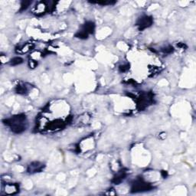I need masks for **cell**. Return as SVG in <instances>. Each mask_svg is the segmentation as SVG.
<instances>
[{
  "label": "cell",
  "mask_w": 196,
  "mask_h": 196,
  "mask_svg": "<svg viewBox=\"0 0 196 196\" xmlns=\"http://www.w3.org/2000/svg\"><path fill=\"white\" fill-rule=\"evenodd\" d=\"M25 116L24 114H19L4 120V122H5L4 123L7 126H9L13 132L16 133H21L25 129Z\"/></svg>",
  "instance_id": "6da1fadb"
},
{
  "label": "cell",
  "mask_w": 196,
  "mask_h": 196,
  "mask_svg": "<svg viewBox=\"0 0 196 196\" xmlns=\"http://www.w3.org/2000/svg\"><path fill=\"white\" fill-rule=\"evenodd\" d=\"M152 188V186L149 184L146 183L142 180H137L132 185L131 188V192L136 193V192H142V191H149Z\"/></svg>",
  "instance_id": "7a4b0ae2"
},
{
  "label": "cell",
  "mask_w": 196,
  "mask_h": 196,
  "mask_svg": "<svg viewBox=\"0 0 196 196\" xmlns=\"http://www.w3.org/2000/svg\"><path fill=\"white\" fill-rule=\"evenodd\" d=\"M152 24H153V19L147 16H143L137 22V25H138L140 30H143L145 28L151 26Z\"/></svg>",
  "instance_id": "3957f363"
},
{
  "label": "cell",
  "mask_w": 196,
  "mask_h": 196,
  "mask_svg": "<svg viewBox=\"0 0 196 196\" xmlns=\"http://www.w3.org/2000/svg\"><path fill=\"white\" fill-rule=\"evenodd\" d=\"M126 176V172L120 171L117 175H116L115 176H114V178L113 179L112 182H114V184H116V185H118L119 183H120V182H121L122 181L125 179Z\"/></svg>",
  "instance_id": "277c9868"
},
{
  "label": "cell",
  "mask_w": 196,
  "mask_h": 196,
  "mask_svg": "<svg viewBox=\"0 0 196 196\" xmlns=\"http://www.w3.org/2000/svg\"><path fill=\"white\" fill-rule=\"evenodd\" d=\"M82 31L85 32L86 34H92L94 31V24L91 22H87L85 25H84L83 27V29L81 30Z\"/></svg>",
  "instance_id": "5b68a950"
},
{
  "label": "cell",
  "mask_w": 196,
  "mask_h": 196,
  "mask_svg": "<svg viewBox=\"0 0 196 196\" xmlns=\"http://www.w3.org/2000/svg\"><path fill=\"white\" fill-rule=\"evenodd\" d=\"M29 168L28 169V172H38L41 171L43 168L42 165H39L38 162H34V163H32L31 165H29Z\"/></svg>",
  "instance_id": "8992f818"
},
{
  "label": "cell",
  "mask_w": 196,
  "mask_h": 196,
  "mask_svg": "<svg viewBox=\"0 0 196 196\" xmlns=\"http://www.w3.org/2000/svg\"><path fill=\"white\" fill-rule=\"evenodd\" d=\"M26 91V87L24 85H18L17 87H16V92L19 94H25Z\"/></svg>",
  "instance_id": "52a82bcc"
},
{
  "label": "cell",
  "mask_w": 196,
  "mask_h": 196,
  "mask_svg": "<svg viewBox=\"0 0 196 196\" xmlns=\"http://www.w3.org/2000/svg\"><path fill=\"white\" fill-rule=\"evenodd\" d=\"M22 61H23V60L20 57H16L11 60V64L12 65H17V64H22Z\"/></svg>",
  "instance_id": "ba28073f"
},
{
  "label": "cell",
  "mask_w": 196,
  "mask_h": 196,
  "mask_svg": "<svg viewBox=\"0 0 196 196\" xmlns=\"http://www.w3.org/2000/svg\"><path fill=\"white\" fill-rule=\"evenodd\" d=\"M162 52H163L164 53L170 54V53H172V52H173V48H172V47H171V46L166 47V48H165L164 49H162Z\"/></svg>",
  "instance_id": "9c48e42d"
}]
</instances>
